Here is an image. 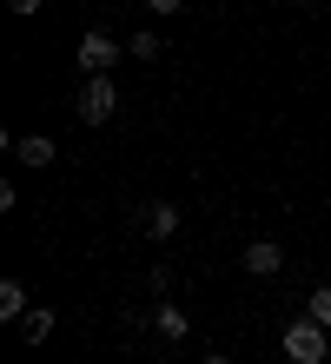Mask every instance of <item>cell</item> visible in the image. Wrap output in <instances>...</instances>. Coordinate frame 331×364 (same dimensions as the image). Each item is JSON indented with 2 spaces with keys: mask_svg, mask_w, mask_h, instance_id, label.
Listing matches in <instances>:
<instances>
[{
  "mask_svg": "<svg viewBox=\"0 0 331 364\" xmlns=\"http://www.w3.org/2000/svg\"><path fill=\"white\" fill-rule=\"evenodd\" d=\"M278 265H285V252H278L272 239H258V245H246V272H252V278H272Z\"/></svg>",
  "mask_w": 331,
  "mask_h": 364,
  "instance_id": "5b68a950",
  "label": "cell"
},
{
  "mask_svg": "<svg viewBox=\"0 0 331 364\" xmlns=\"http://www.w3.org/2000/svg\"><path fill=\"white\" fill-rule=\"evenodd\" d=\"M140 225L152 232V239H172V232H179V205H172V199H152V205L140 212Z\"/></svg>",
  "mask_w": 331,
  "mask_h": 364,
  "instance_id": "277c9868",
  "label": "cell"
},
{
  "mask_svg": "<svg viewBox=\"0 0 331 364\" xmlns=\"http://www.w3.org/2000/svg\"><path fill=\"white\" fill-rule=\"evenodd\" d=\"M206 364H232V358H219V351H212V358H206Z\"/></svg>",
  "mask_w": 331,
  "mask_h": 364,
  "instance_id": "5bb4252c",
  "label": "cell"
},
{
  "mask_svg": "<svg viewBox=\"0 0 331 364\" xmlns=\"http://www.w3.org/2000/svg\"><path fill=\"white\" fill-rule=\"evenodd\" d=\"M120 53H126V47H113L106 33H86V40H80V67H86V73H113Z\"/></svg>",
  "mask_w": 331,
  "mask_h": 364,
  "instance_id": "3957f363",
  "label": "cell"
},
{
  "mask_svg": "<svg viewBox=\"0 0 331 364\" xmlns=\"http://www.w3.org/2000/svg\"><path fill=\"white\" fill-rule=\"evenodd\" d=\"M126 53H132V60H152V53H159V40H152V33H132Z\"/></svg>",
  "mask_w": 331,
  "mask_h": 364,
  "instance_id": "8fae6325",
  "label": "cell"
},
{
  "mask_svg": "<svg viewBox=\"0 0 331 364\" xmlns=\"http://www.w3.org/2000/svg\"><path fill=\"white\" fill-rule=\"evenodd\" d=\"M20 338H27V345H47V338H53V311H47V305H33L27 318H20Z\"/></svg>",
  "mask_w": 331,
  "mask_h": 364,
  "instance_id": "ba28073f",
  "label": "cell"
},
{
  "mask_svg": "<svg viewBox=\"0 0 331 364\" xmlns=\"http://www.w3.org/2000/svg\"><path fill=\"white\" fill-rule=\"evenodd\" d=\"M305 318H318V325L331 331V285H318V291H312V305H305Z\"/></svg>",
  "mask_w": 331,
  "mask_h": 364,
  "instance_id": "30bf717a",
  "label": "cell"
},
{
  "mask_svg": "<svg viewBox=\"0 0 331 364\" xmlns=\"http://www.w3.org/2000/svg\"><path fill=\"white\" fill-rule=\"evenodd\" d=\"M146 7H152V14H179L186 0H146Z\"/></svg>",
  "mask_w": 331,
  "mask_h": 364,
  "instance_id": "4fadbf2b",
  "label": "cell"
},
{
  "mask_svg": "<svg viewBox=\"0 0 331 364\" xmlns=\"http://www.w3.org/2000/svg\"><path fill=\"white\" fill-rule=\"evenodd\" d=\"M152 331H159V338H172V345H179V338L192 331V318H186L179 305H152Z\"/></svg>",
  "mask_w": 331,
  "mask_h": 364,
  "instance_id": "8992f818",
  "label": "cell"
},
{
  "mask_svg": "<svg viewBox=\"0 0 331 364\" xmlns=\"http://www.w3.org/2000/svg\"><path fill=\"white\" fill-rule=\"evenodd\" d=\"M285 358L292 364H325V325L318 318H292L285 325Z\"/></svg>",
  "mask_w": 331,
  "mask_h": 364,
  "instance_id": "7a4b0ae2",
  "label": "cell"
},
{
  "mask_svg": "<svg viewBox=\"0 0 331 364\" xmlns=\"http://www.w3.org/2000/svg\"><path fill=\"white\" fill-rule=\"evenodd\" d=\"M7 7H14L20 20H27V14H40V7H47V0H7Z\"/></svg>",
  "mask_w": 331,
  "mask_h": 364,
  "instance_id": "7c38bea8",
  "label": "cell"
},
{
  "mask_svg": "<svg viewBox=\"0 0 331 364\" xmlns=\"http://www.w3.org/2000/svg\"><path fill=\"white\" fill-rule=\"evenodd\" d=\"M14 159H27V166H47V159H53V139H47V133H33V139H14Z\"/></svg>",
  "mask_w": 331,
  "mask_h": 364,
  "instance_id": "9c48e42d",
  "label": "cell"
},
{
  "mask_svg": "<svg viewBox=\"0 0 331 364\" xmlns=\"http://www.w3.org/2000/svg\"><path fill=\"white\" fill-rule=\"evenodd\" d=\"M113 106H120L113 80H106V73H86V87L73 93V113H80L86 126H106V119H113Z\"/></svg>",
  "mask_w": 331,
  "mask_h": 364,
  "instance_id": "6da1fadb",
  "label": "cell"
},
{
  "mask_svg": "<svg viewBox=\"0 0 331 364\" xmlns=\"http://www.w3.org/2000/svg\"><path fill=\"white\" fill-rule=\"evenodd\" d=\"M27 311H33V305H27V291H20V278H0V318H7V325H20Z\"/></svg>",
  "mask_w": 331,
  "mask_h": 364,
  "instance_id": "52a82bcc",
  "label": "cell"
}]
</instances>
